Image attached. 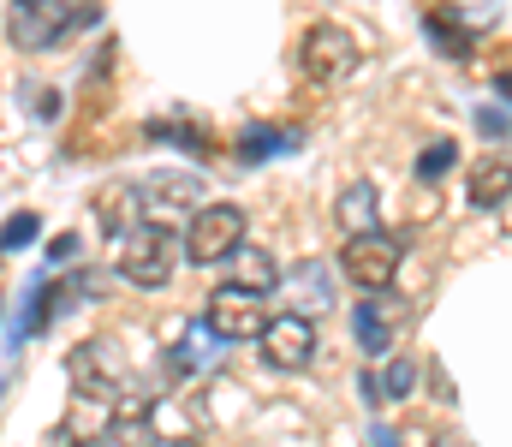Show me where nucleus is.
Here are the masks:
<instances>
[{
	"label": "nucleus",
	"mask_w": 512,
	"mask_h": 447,
	"mask_svg": "<svg viewBox=\"0 0 512 447\" xmlns=\"http://www.w3.org/2000/svg\"><path fill=\"white\" fill-rule=\"evenodd\" d=\"M36 233H42V221H36L30 209H18V215H12V221L0 227V251H24V245H30Z\"/></svg>",
	"instance_id": "412c9836"
},
{
	"label": "nucleus",
	"mask_w": 512,
	"mask_h": 447,
	"mask_svg": "<svg viewBox=\"0 0 512 447\" xmlns=\"http://www.w3.org/2000/svg\"><path fill=\"white\" fill-rule=\"evenodd\" d=\"M429 447H471V442H465V436H435Z\"/></svg>",
	"instance_id": "393cba45"
},
{
	"label": "nucleus",
	"mask_w": 512,
	"mask_h": 447,
	"mask_svg": "<svg viewBox=\"0 0 512 447\" xmlns=\"http://www.w3.org/2000/svg\"><path fill=\"white\" fill-rule=\"evenodd\" d=\"M370 447H399V436H393V430H382V424H376V430H370Z\"/></svg>",
	"instance_id": "5701e85b"
},
{
	"label": "nucleus",
	"mask_w": 512,
	"mask_h": 447,
	"mask_svg": "<svg viewBox=\"0 0 512 447\" xmlns=\"http://www.w3.org/2000/svg\"><path fill=\"white\" fill-rule=\"evenodd\" d=\"M352 334H358V346H364V352H387V340H393V316L370 298V304H358V310H352Z\"/></svg>",
	"instance_id": "4468645a"
},
{
	"label": "nucleus",
	"mask_w": 512,
	"mask_h": 447,
	"mask_svg": "<svg viewBox=\"0 0 512 447\" xmlns=\"http://www.w3.org/2000/svg\"><path fill=\"white\" fill-rule=\"evenodd\" d=\"M423 30H429V42H435L447 60H471V48H477L471 24H465L459 12H429V18H423Z\"/></svg>",
	"instance_id": "9d476101"
},
{
	"label": "nucleus",
	"mask_w": 512,
	"mask_h": 447,
	"mask_svg": "<svg viewBox=\"0 0 512 447\" xmlns=\"http://www.w3.org/2000/svg\"><path fill=\"white\" fill-rule=\"evenodd\" d=\"M0 257H6V251H0Z\"/></svg>",
	"instance_id": "bb28decb"
},
{
	"label": "nucleus",
	"mask_w": 512,
	"mask_h": 447,
	"mask_svg": "<svg viewBox=\"0 0 512 447\" xmlns=\"http://www.w3.org/2000/svg\"><path fill=\"white\" fill-rule=\"evenodd\" d=\"M495 90H501V96L512 102V72H495Z\"/></svg>",
	"instance_id": "b1692460"
},
{
	"label": "nucleus",
	"mask_w": 512,
	"mask_h": 447,
	"mask_svg": "<svg viewBox=\"0 0 512 447\" xmlns=\"http://www.w3.org/2000/svg\"><path fill=\"white\" fill-rule=\"evenodd\" d=\"M310 352H316V334H310L304 316H274L262 328V358L274 370H298V364H310Z\"/></svg>",
	"instance_id": "0eeeda50"
},
{
	"label": "nucleus",
	"mask_w": 512,
	"mask_h": 447,
	"mask_svg": "<svg viewBox=\"0 0 512 447\" xmlns=\"http://www.w3.org/2000/svg\"><path fill=\"white\" fill-rule=\"evenodd\" d=\"M292 298H298V316L310 322V310L328 304V269H322V263H304V269L292 275Z\"/></svg>",
	"instance_id": "f3484780"
},
{
	"label": "nucleus",
	"mask_w": 512,
	"mask_h": 447,
	"mask_svg": "<svg viewBox=\"0 0 512 447\" xmlns=\"http://www.w3.org/2000/svg\"><path fill=\"white\" fill-rule=\"evenodd\" d=\"M114 442L120 447H155L149 394H120V400H114Z\"/></svg>",
	"instance_id": "6e6552de"
},
{
	"label": "nucleus",
	"mask_w": 512,
	"mask_h": 447,
	"mask_svg": "<svg viewBox=\"0 0 512 447\" xmlns=\"http://www.w3.org/2000/svg\"><path fill=\"white\" fill-rule=\"evenodd\" d=\"M185 239H173L167 227H131L126 245H120V275L131 287H161L173 275V257H179Z\"/></svg>",
	"instance_id": "f257e3e1"
},
{
	"label": "nucleus",
	"mask_w": 512,
	"mask_h": 447,
	"mask_svg": "<svg viewBox=\"0 0 512 447\" xmlns=\"http://www.w3.org/2000/svg\"><path fill=\"white\" fill-rule=\"evenodd\" d=\"M453 161H459L453 138H435V144L417 155V179H441V173H453Z\"/></svg>",
	"instance_id": "a211bd4d"
},
{
	"label": "nucleus",
	"mask_w": 512,
	"mask_h": 447,
	"mask_svg": "<svg viewBox=\"0 0 512 447\" xmlns=\"http://www.w3.org/2000/svg\"><path fill=\"white\" fill-rule=\"evenodd\" d=\"M131 203H137V197H131L126 185H120V191H108V197H96V221L120 233V227H126V215H131ZM126 233H131V227H126Z\"/></svg>",
	"instance_id": "aec40b11"
},
{
	"label": "nucleus",
	"mask_w": 512,
	"mask_h": 447,
	"mask_svg": "<svg viewBox=\"0 0 512 447\" xmlns=\"http://www.w3.org/2000/svg\"><path fill=\"white\" fill-rule=\"evenodd\" d=\"M352 60H358V54H352V36H346L340 24H310V30H304V72H310V78H322V84H328V78H346Z\"/></svg>",
	"instance_id": "423d86ee"
},
{
	"label": "nucleus",
	"mask_w": 512,
	"mask_h": 447,
	"mask_svg": "<svg viewBox=\"0 0 512 447\" xmlns=\"http://www.w3.org/2000/svg\"><path fill=\"white\" fill-rule=\"evenodd\" d=\"M239 245H245V215H239L233 203L197 209V221H191V233H185V257H191V263H221V257H233Z\"/></svg>",
	"instance_id": "7ed1b4c3"
},
{
	"label": "nucleus",
	"mask_w": 512,
	"mask_h": 447,
	"mask_svg": "<svg viewBox=\"0 0 512 447\" xmlns=\"http://www.w3.org/2000/svg\"><path fill=\"white\" fill-rule=\"evenodd\" d=\"M512 197V161H483L477 173H471V203L477 209H495V203H507Z\"/></svg>",
	"instance_id": "ddd939ff"
},
{
	"label": "nucleus",
	"mask_w": 512,
	"mask_h": 447,
	"mask_svg": "<svg viewBox=\"0 0 512 447\" xmlns=\"http://www.w3.org/2000/svg\"><path fill=\"white\" fill-rule=\"evenodd\" d=\"M173 447H203V442H173Z\"/></svg>",
	"instance_id": "a878e982"
},
{
	"label": "nucleus",
	"mask_w": 512,
	"mask_h": 447,
	"mask_svg": "<svg viewBox=\"0 0 512 447\" xmlns=\"http://www.w3.org/2000/svg\"><path fill=\"white\" fill-rule=\"evenodd\" d=\"M203 328L227 346V340H262V328H268V316H262V298L239 293V287H221V293L209 298V310H203Z\"/></svg>",
	"instance_id": "39448f33"
},
{
	"label": "nucleus",
	"mask_w": 512,
	"mask_h": 447,
	"mask_svg": "<svg viewBox=\"0 0 512 447\" xmlns=\"http://www.w3.org/2000/svg\"><path fill=\"white\" fill-rule=\"evenodd\" d=\"M274 281H280V269H274L268 251H256V245H239V251H233V287H239V293L262 298V293H274Z\"/></svg>",
	"instance_id": "1a4fd4ad"
},
{
	"label": "nucleus",
	"mask_w": 512,
	"mask_h": 447,
	"mask_svg": "<svg viewBox=\"0 0 512 447\" xmlns=\"http://www.w3.org/2000/svg\"><path fill=\"white\" fill-rule=\"evenodd\" d=\"M411 382H417V364H411V358H393L382 376H364V400H370V406H382V400H405Z\"/></svg>",
	"instance_id": "f8f14e48"
},
{
	"label": "nucleus",
	"mask_w": 512,
	"mask_h": 447,
	"mask_svg": "<svg viewBox=\"0 0 512 447\" xmlns=\"http://www.w3.org/2000/svg\"><path fill=\"white\" fill-rule=\"evenodd\" d=\"M399 257H405V245H399V233H364V239H352L346 245V281L352 287H364V293H376L393 281V269H399Z\"/></svg>",
	"instance_id": "20e7f679"
},
{
	"label": "nucleus",
	"mask_w": 512,
	"mask_h": 447,
	"mask_svg": "<svg viewBox=\"0 0 512 447\" xmlns=\"http://www.w3.org/2000/svg\"><path fill=\"white\" fill-rule=\"evenodd\" d=\"M298 144V132H280V126H251L245 138H239V161H268V155H280V149Z\"/></svg>",
	"instance_id": "dca6fc26"
},
{
	"label": "nucleus",
	"mask_w": 512,
	"mask_h": 447,
	"mask_svg": "<svg viewBox=\"0 0 512 447\" xmlns=\"http://www.w3.org/2000/svg\"><path fill=\"white\" fill-rule=\"evenodd\" d=\"M376 215H382V203H376V185H346L340 191V227H352V239H364V233H376Z\"/></svg>",
	"instance_id": "9b49d317"
},
{
	"label": "nucleus",
	"mask_w": 512,
	"mask_h": 447,
	"mask_svg": "<svg viewBox=\"0 0 512 447\" xmlns=\"http://www.w3.org/2000/svg\"><path fill=\"white\" fill-rule=\"evenodd\" d=\"M84 24H96V6H48V0H18L12 6V36L24 48H48L66 30H84Z\"/></svg>",
	"instance_id": "f03ea898"
},
{
	"label": "nucleus",
	"mask_w": 512,
	"mask_h": 447,
	"mask_svg": "<svg viewBox=\"0 0 512 447\" xmlns=\"http://www.w3.org/2000/svg\"><path fill=\"white\" fill-rule=\"evenodd\" d=\"M215 346H221V340H215V334L203 328V340L191 334V340H185V346L173 352V364H179V370H209V364H215Z\"/></svg>",
	"instance_id": "6ab92c4d"
},
{
	"label": "nucleus",
	"mask_w": 512,
	"mask_h": 447,
	"mask_svg": "<svg viewBox=\"0 0 512 447\" xmlns=\"http://www.w3.org/2000/svg\"><path fill=\"white\" fill-rule=\"evenodd\" d=\"M143 197H155V203H197L203 197V179L197 173H149L143 179Z\"/></svg>",
	"instance_id": "2eb2a0df"
},
{
	"label": "nucleus",
	"mask_w": 512,
	"mask_h": 447,
	"mask_svg": "<svg viewBox=\"0 0 512 447\" xmlns=\"http://www.w3.org/2000/svg\"><path fill=\"white\" fill-rule=\"evenodd\" d=\"M72 257H78V239H72V233H60V239L48 245V263H72Z\"/></svg>",
	"instance_id": "4be33fe9"
}]
</instances>
